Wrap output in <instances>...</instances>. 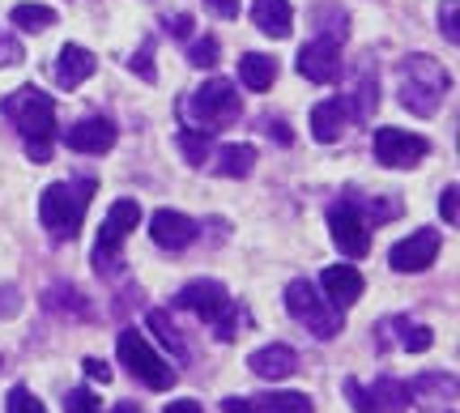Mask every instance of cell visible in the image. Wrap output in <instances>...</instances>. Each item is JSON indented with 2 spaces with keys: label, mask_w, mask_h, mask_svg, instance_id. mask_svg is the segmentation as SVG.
<instances>
[{
  "label": "cell",
  "mask_w": 460,
  "mask_h": 413,
  "mask_svg": "<svg viewBox=\"0 0 460 413\" xmlns=\"http://www.w3.org/2000/svg\"><path fill=\"white\" fill-rule=\"evenodd\" d=\"M115 413H141V409H137V405H128V400H124V405H115Z\"/></svg>",
  "instance_id": "obj_44"
},
{
  "label": "cell",
  "mask_w": 460,
  "mask_h": 413,
  "mask_svg": "<svg viewBox=\"0 0 460 413\" xmlns=\"http://www.w3.org/2000/svg\"><path fill=\"white\" fill-rule=\"evenodd\" d=\"M371 149H376V163L388 171H410L430 154V141L418 133H401V128H376L371 133Z\"/></svg>",
  "instance_id": "obj_8"
},
{
  "label": "cell",
  "mask_w": 460,
  "mask_h": 413,
  "mask_svg": "<svg viewBox=\"0 0 460 413\" xmlns=\"http://www.w3.org/2000/svg\"><path fill=\"white\" fill-rule=\"evenodd\" d=\"M286 312L295 315L312 337H320V341H332V337H341V329H345V312L332 307V303H324L320 290H315L307 277H295L286 286Z\"/></svg>",
  "instance_id": "obj_5"
},
{
  "label": "cell",
  "mask_w": 460,
  "mask_h": 413,
  "mask_svg": "<svg viewBox=\"0 0 460 413\" xmlns=\"http://www.w3.org/2000/svg\"><path fill=\"white\" fill-rule=\"evenodd\" d=\"M65 413H102L99 392H90V388H73V392L65 397Z\"/></svg>",
  "instance_id": "obj_33"
},
{
  "label": "cell",
  "mask_w": 460,
  "mask_h": 413,
  "mask_svg": "<svg viewBox=\"0 0 460 413\" xmlns=\"http://www.w3.org/2000/svg\"><path fill=\"white\" fill-rule=\"evenodd\" d=\"M166 34H171V39H188V34H192V13L166 17Z\"/></svg>",
  "instance_id": "obj_38"
},
{
  "label": "cell",
  "mask_w": 460,
  "mask_h": 413,
  "mask_svg": "<svg viewBox=\"0 0 460 413\" xmlns=\"http://www.w3.org/2000/svg\"><path fill=\"white\" fill-rule=\"evenodd\" d=\"M175 307L192 312L197 320H205V324H214L217 315L230 307V294H226V286H222V281L200 277V281H188L180 294H175Z\"/></svg>",
  "instance_id": "obj_12"
},
{
  "label": "cell",
  "mask_w": 460,
  "mask_h": 413,
  "mask_svg": "<svg viewBox=\"0 0 460 413\" xmlns=\"http://www.w3.org/2000/svg\"><path fill=\"white\" fill-rule=\"evenodd\" d=\"M247 371L261 380H286L298 371V354L290 346H264L256 354H247Z\"/></svg>",
  "instance_id": "obj_18"
},
{
  "label": "cell",
  "mask_w": 460,
  "mask_h": 413,
  "mask_svg": "<svg viewBox=\"0 0 460 413\" xmlns=\"http://www.w3.org/2000/svg\"><path fill=\"white\" fill-rule=\"evenodd\" d=\"M209 136L214 133H200V128H180V149H183V158L192 166H205V158H209Z\"/></svg>",
  "instance_id": "obj_27"
},
{
  "label": "cell",
  "mask_w": 460,
  "mask_h": 413,
  "mask_svg": "<svg viewBox=\"0 0 460 413\" xmlns=\"http://www.w3.org/2000/svg\"><path fill=\"white\" fill-rule=\"evenodd\" d=\"M115 136L119 133H115V124L107 116H85L65 133V145L73 154H107L115 145Z\"/></svg>",
  "instance_id": "obj_14"
},
{
  "label": "cell",
  "mask_w": 460,
  "mask_h": 413,
  "mask_svg": "<svg viewBox=\"0 0 460 413\" xmlns=\"http://www.w3.org/2000/svg\"><path fill=\"white\" fill-rule=\"evenodd\" d=\"M90 197H94V180L48 183L43 197H39V222H43V231H48L56 243H73L77 231H82V222H85Z\"/></svg>",
  "instance_id": "obj_2"
},
{
  "label": "cell",
  "mask_w": 460,
  "mask_h": 413,
  "mask_svg": "<svg viewBox=\"0 0 460 413\" xmlns=\"http://www.w3.org/2000/svg\"><path fill=\"white\" fill-rule=\"evenodd\" d=\"M141 226V205L132 197H119L111 200V209L102 217V231H99V243H94V268L99 273H115V268L124 265V239Z\"/></svg>",
  "instance_id": "obj_6"
},
{
  "label": "cell",
  "mask_w": 460,
  "mask_h": 413,
  "mask_svg": "<svg viewBox=\"0 0 460 413\" xmlns=\"http://www.w3.org/2000/svg\"><path fill=\"white\" fill-rule=\"evenodd\" d=\"M252 22L269 39H286L295 31V9H290V0H252Z\"/></svg>",
  "instance_id": "obj_19"
},
{
  "label": "cell",
  "mask_w": 460,
  "mask_h": 413,
  "mask_svg": "<svg viewBox=\"0 0 460 413\" xmlns=\"http://www.w3.org/2000/svg\"><path fill=\"white\" fill-rule=\"evenodd\" d=\"M205 4H209L217 17H239V4H243V0H205Z\"/></svg>",
  "instance_id": "obj_40"
},
{
  "label": "cell",
  "mask_w": 460,
  "mask_h": 413,
  "mask_svg": "<svg viewBox=\"0 0 460 413\" xmlns=\"http://www.w3.org/2000/svg\"><path fill=\"white\" fill-rule=\"evenodd\" d=\"M166 413H205V409H200L192 397H180V400H171V405H166Z\"/></svg>",
  "instance_id": "obj_42"
},
{
  "label": "cell",
  "mask_w": 460,
  "mask_h": 413,
  "mask_svg": "<svg viewBox=\"0 0 460 413\" xmlns=\"http://www.w3.org/2000/svg\"><path fill=\"white\" fill-rule=\"evenodd\" d=\"M439 214H444L447 226H456V183H447L444 197H439Z\"/></svg>",
  "instance_id": "obj_37"
},
{
  "label": "cell",
  "mask_w": 460,
  "mask_h": 413,
  "mask_svg": "<svg viewBox=\"0 0 460 413\" xmlns=\"http://www.w3.org/2000/svg\"><path fill=\"white\" fill-rule=\"evenodd\" d=\"M256 166V145H222L214 158V171L222 180H247Z\"/></svg>",
  "instance_id": "obj_22"
},
{
  "label": "cell",
  "mask_w": 460,
  "mask_h": 413,
  "mask_svg": "<svg viewBox=\"0 0 460 413\" xmlns=\"http://www.w3.org/2000/svg\"><path fill=\"white\" fill-rule=\"evenodd\" d=\"M239 82H243L247 90H256V94L273 90V82H278V60H273V56H261V51H247L243 60H239Z\"/></svg>",
  "instance_id": "obj_21"
},
{
  "label": "cell",
  "mask_w": 460,
  "mask_h": 413,
  "mask_svg": "<svg viewBox=\"0 0 460 413\" xmlns=\"http://www.w3.org/2000/svg\"><path fill=\"white\" fill-rule=\"evenodd\" d=\"M22 60H26V48H22L9 31H0V68H13V65H22Z\"/></svg>",
  "instance_id": "obj_35"
},
{
  "label": "cell",
  "mask_w": 460,
  "mask_h": 413,
  "mask_svg": "<svg viewBox=\"0 0 460 413\" xmlns=\"http://www.w3.org/2000/svg\"><path fill=\"white\" fill-rule=\"evenodd\" d=\"M315 26H320V34H324V39H332V43H345V34H349L345 26H349V17H345L337 4H324V9L315 13Z\"/></svg>",
  "instance_id": "obj_29"
},
{
  "label": "cell",
  "mask_w": 460,
  "mask_h": 413,
  "mask_svg": "<svg viewBox=\"0 0 460 413\" xmlns=\"http://www.w3.org/2000/svg\"><path fill=\"white\" fill-rule=\"evenodd\" d=\"M447 90H452V77L444 73V65H439L435 56L418 51V56H405V60H401V107H405V111L430 119L439 111V102H444Z\"/></svg>",
  "instance_id": "obj_3"
},
{
  "label": "cell",
  "mask_w": 460,
  "mask_h": 413,
  "mask_svg": "<svg viewBox=\"0 0 460 413\" xmlns=\"http://www.w3.org/2000/svg\"><path fill=\"white\" fill-rule=\"evenodd\" d=\"M149 234H154V243L163 251H183L188 243H197L200 226L188 214H180V209H158L149 217Z\"/></svg>",
  "instance_id": "obj_13"
},
{
  "label": "cell",
  "mask_w": 460,
  "mask_h": 413,
  "mask_svg": "<svg viewBox=\"0 0 460 413\" xmlns=\"http://www.w3.org/2000/svg\"><path fill=\"white\" fill-rule=\"evenodd\" d=\"M439 31H444L447 43H460V31H456V0H444V9H439Z\"/></svg>",
  "instance_id": "obj_36"
},
{
  "label": "cell",
  "mask_w": 460,
  "mask_h": 413,
  "mask_svg": "<svg viewBox=\"0 0 460 413\" xmlns=\"http://www.w3.org/2000/svg\"><path fill=\"white\" fill-rule=\"evenodd\" d=\"M85 375H90V380H99V383H111V366L102 363V358H85Z\"/></svg>",
  "instance_id": "obj_39"
},
{
  "label": "cell",
  "mask_w": 460,
  "mask_h": 413,
  "mask_svg": "<svg viewBox=\"0 0 460 413\" xmlns=\"http://www.w3.org/2000/svg\"><path fill=\"white\" fill-rule=\"evenodd\" d=\"M439 248H444V234L430 231V226H422V231H413L410 239L393 243V251H388V265H393L396 273H427V268L435 265Z\"/></svg>",
  "instance_id": "obj_11"
},
{
  "label": "cell",
  "mask_w": 460,
  "mask_h": 413,
  "mask_svg": "<svg viewBox=\"0 0 460 413\" xmlns=\"http://www.w3.org/2000/svg\"><path fill=\"white\" fill-rule=\"evenodd\" d=\"M298 73L307 77V82L315 85H332L341 82V43H332V39H324V34H315L312 43H303L298 48Z\"/></svg>",
  "instance_id": "obj_10"
},
{
  "label": "cell",
  "mask_w": 460,
  "mask_h": 413,
  "mask_svg": "<svg viewBox=\"0 0 460 413\" xmlns=\"http://www.w3.org/2000/svg\"><path fill=\"white\" fill-rule=\"evenodd\" d=\"M4 409H9V413H48V409H43V400L34 397L26 383H13V388H9V400H4Z\"/></svg>",
  "instance_id": "obj_30"
},
{
  "label": "cell",
  "mask_w": 460,
  "mask_h": 413,
  "mask_svg": "<svg viewBox=\"0 0 460 413\" xmlns=\"http://www.w3.org/2000/svg\"><path fill=\"white\" fill-rule=\"evenodd\" d=\"M4 119L22 133V145H26V158L34 163H48L51 145H56V99L39 85H22L9 99L0 102Z\"/></svg>",
  "instance_id": "obj_1"
},
{
  "label": "cell",
  "mask_w": 460,
  "mask_h": 413,
  "mask_svg": "<svg viewBox=\"0 0 460 413\" xmlns=\"http://www.w3.org/2000/svg\"><path fill=\"white\" fill-rule=\"evenodd\" d=\"M396 329H401V349H410V354H427L435 346V332L427 324H410V320H393Z\"/></svg>",
  "instance_id": "obj_28"
},
{
  "label": "cell",
  "mask_w": 460,
  "mask_h": 413,
  "mask_svg": "<svg viewBox=\"0 0 460 413\" xmlns=\"http://www.w3.org/2000/svg\"><path fill=\"white\" fill-rule=\"evenodd\" d=\"M128 68L141 77V82H158V68H154V39H146L141 43V51H132V60H128Z\"/></svg>",
  "instance_id": "obj_32"
},
{
  "label": "cell",
  "mask_w": 460,
  "mask_h": 413,
  "mask_svg": "<svg viewBox=\"0 0 460 413\" xmlns=\"http://www.w3.org/2000/svg\"><path fill=\"white\" fill-rule=\"evenodd\" d=\"M256 413H315L312 397L307 392H264V397L252 400Z\"/></svg>",
  "instance_id": "obj_24"
},
{
  "label": "cell",
  "mask_w": 460,
  "mask_h": 413,
  "mask_svg": "<svg viewBox=\"0 0 460 413\" xmlns=\"http://www.w3.org/2000/svg\"><path fill=\"white\" fill-rule=\"evenodd\" d=\"M367 397H371L376 413H405V405H410V388H405L401 380H393V375H379V380L367 388Z\"/></svg>",
  "instance_id": "obj_23"
},
{
  "label": "cell",
  "mask_w": 460,
  "mask_h": 413,
  "mask_svg": "<svg viewBox=\"0 0 460 413\" xmlns=\"http://www.w3.org/2000/svg\"><path fill=\"white\" fill-rule=\"evenodd\" d=\"M345 102V111H349V119L354 124H367V119L376 116V107H379V77H376V68H371V60H362L358 68V85L349 90V99Z\"/></svg>",
  "instance_id": "obj_17"
},
{
  "label": "cell",
  "mask_w": 460,
  "mask_h": 413,
  "mask_svg": "<svg viewBox=\"0 0 460 413\" xmlns=\"http://www.w3.org/2000/svg\"><path fill=\"white\" fill-rule=\"evenodd\" d=\"M115 354H119V363L128 366V371L146 383L149 392H166L171 383L180 380V371H171V363H166V358H158V354H154V346H149L137 329H124L119 337H115Z\"/></svg>",
  "instance_id": "obj_7"
},
{
  "label": "cell",
  "mask_w": 460,
  "mask_h": 413,
  "mask_svg": "<svg viewBox=\"0 0 460 413\" xmlns=\"http://www.w3.org/2000/svg\"><path fill=\"white\" fill-rule=\"evenodd\" d=\"M345 124H349V111H345L341 99H324L312 107V136L320 145H332V141H341Z\"/></svg>",
  "instance_id": "obj_20"
},
{
  "label": "cell",
  "mask_w": 460,
  "mask_h": 413,
  "mask_svg": "<svg viewBox=\"0 0 460 413\" xmlns=\"http://www.w3.org/2000/svg\"><path fill=\"white\" fill-rule=\"evenodd\" d=\"M269 133L278 136L281 145H295V133H290V124H281V119H278V124H269Z\"/></svg>",
  "instance_id": "obj_43"
},
{
  "label": "cell",
  "mask_w": 460,
  "mask_h": 413,
  "mask_svg": "<svg viewBox=\"0 0 460 413\" xmlns=\"http://www.w3.org/2000/svg\"><path fill=\"white\" fill-rule=\"evenodd\" d=\"M329 231H332V243L341 256L349 260H362L367 251H371V226H367V217L358 214V205L354 200H337L329 209Z\"/></svg>",
  "instance_id": "obj_9"
},
{
  "label": "cell",
  "mask_w": 460,
  "mask_h": 413,
  "mask_svg": "<svg viewBox=\"0 0 460 413\" xmlns=\"http://www.w3.org/2000/svg\"><path fill=\"white\" fill-rule=\"evenodd\" d=\"M239 111H243L239 90L230 82H222V77L205 82L197 94H188L180 107V116L192 119V128H200V133H222V128H230V124L239 119Z\"/></svg>",
  "instance_id": "obj_4"
},
{
  "label": "cell",
  "mask_w": 460,
  "mask_h": 413,
  "mask_svg": "<svg viewBox=\"0 0 460 413\" xmlns=\"http://www.w3.org/2000/svg\"><path fill=\"white\" fill-rule=\"evenodd\" d=\"M9 22L17 31H48V26H56V9L51 4H13Z\"/></svg>",
  "instance_id": "obj_26"
},
{
  "label": "cell",
  "mask_w": 460,
  "mask_h": 413,
  "mask_svg": "<svg viewBox=\"0 0 460 413\" xmlns=\"http://www.w3.org/2000/svg\"><path fill=\"white\" fill-rule=\"evenodd\" d=\"M341 392L349 397V405H354V413H376V405H371V397H367V388H362L354 375H345L341 380Z\"/></svg>",
  "instance_id": "obj_34"
},
{
  "label": "cell",
  "mask_w": 460,
  "mask_h": 413,
  "mask_svg": "<svg viewBox=\"0 0 460 413\" xmlns=\"http://www.w3.org/2000/svg\"><path fill=\"white\" fill-rule=\"evenodd\" d=\"M188 65L214 68L217 65V39H209V34H205V39H192V43H188Z\"/></svg>",
  "instance_id": "obj_31"
},
{
  "label": "cell",
  "mask_w": 460,
  "mask_h": 413,
  "mask_svg": "<svg viewBox=\"0 0 460 413\" xmlns=\"http://www.w3.org/2000/svg\"><path fill=\"white\" fill-rule=\"evenodd\" d=\"M222 413H256V409H252V400L247 397H226L222 400Z\"/></svg>",
  "instance_id": "obj_41"
},
{
  "label": "cell",
  "mask_w": 460,
  "mask_h": 413,
  "mask_svg": "<svg viewBox=\"0 0 460 413\" xmlns=\"http://www.w3.org/2000/svg\"><path fill=\"white\" fill-rule=\"evenodd\" d=\"M94 68H99L94 51H85V48H77V43H68V48L56 56L51 77H56V85H60V90H77L82 82H90V77H94Z\"/></svg>",
  "instance_id": "obj_15"
},
{
  "label": "cell",
  "mask_w": 460,
  "mask_h": 413,
  "mask_svg": "<svg viewBox=\"0 0 460 413\" xmlns=\"http://www.w3.org/2000/svg\"><path fill=\"white\" fill-rule=\"evenodd\" d=\"M149 329L158 332V341H163L171 354H175V363H188V346H183V332L175 329V320L166 312H149Z\"/></svg>",
  "instance_id": "obj_25"
},
{
  "label": "cell",
  "mask_w": 460,
  "mask_h": 413,
  "mask_svg": "<svg viewBox=\"0 0 460 413\" xmlns=\"http://www.w3.org/2000/svg\"><path fill=\"white\" fill-rule=\"evenodd\" d=\"M320 290L329 294V303L332 307H349V303H358L362 298V290H367V281H362V273L358 268H349V265H332V268H324L320 273Z\"/></svg>",
  "instance_id": "obj_16"
}]
</instances>
